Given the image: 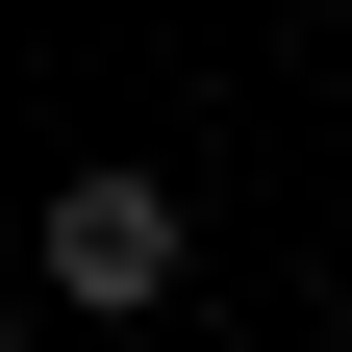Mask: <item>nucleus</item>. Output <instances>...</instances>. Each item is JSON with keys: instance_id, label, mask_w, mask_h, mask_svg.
I'll return each mask as SVG.
<instances>
[{"instance_id": "nucleus-1", "label": "nucleus", "mask_w": 352, "mask_h": 352, "mask_svg": "<svg viewBox=\"0 0 352 352\" xmlns=\"http://www.w3.org/2000/svg\"><path fill=\"white\" fill-rule=\"evenodd\" d=\"M176 252H201V227H176V176H51V302L126 327V302H176Z\"/></svg>"}]
</instances>
